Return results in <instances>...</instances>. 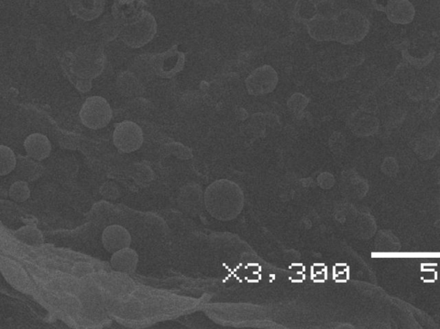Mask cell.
<instances>
[{"mask_svg":"<svg viewBox=\"0 0 440 329\" xmlns=\"http://www.w3.org/2000/svg\"><path fill=\"white\" fill-rule=\"evenodd\" d=\"M105 65L104 47L95 43L78 47L74 52H66L61 61L67 77L82 93L91 91L92 80L103 72Z\"/></svg>","mask_w":440,"mask_h":329,"instance_id":"cell-1","label":"cell"},{"mask_svg":"<svg viewBox=\"0 0 440 329\" xmlns=\"http://www.w3.org/2000/svg\"><path fill=\"white\" fill-rule=\"evenodd\" d=\"M335 41L354 45L362 41L371 29V22L360 10L346 8L334 17Z\"/></svg>","mask_w":440,"mask_h":329,"instance_id":"cell-2","label":"cell"},{"mask_svg":"<svg viewBox=\"0 0 440 329\" xmlns=\"http://www.w3.org/2000/svg\"><path fill=\"white\" fill-rule=\"evenodd\" d=\"M158 32V24L154 15L145 10L139 20L122 26L121 39L129 47L140 48L150 43Z\"/></svg>","mask_w":440,"mask_h":329,"instance_id":"cell-3","label":"cell"},{"mask_svg":"<svg viewBox=\"0 0 440 329\" xmlns=\"http://www.w3.org/2000/svg\"><path fill=\"white\" fill-rule=\"evenodd\" d=\"M82 123L91 130L106 127L114 117L109 102L102 96L89 97L82 106L80 113Z\"/></svg>","mask_w":440,"mask_h":329,"instance_id":"cell-4","label":"cell"},{"mask_svg":"<svg viewBox=\"0 0 440 329\" xmlns=\"http://www.w3.org/2000/svg\"><path fill=\"white\" fill-rule=\"evenodd\" d=\"M144 130L140 125L132 121H123L115 127L113 141L119 151L129 154L142 147Z\"/></svg>","mask_w":440,"mask_h":329,"instance_id":"cell-5","label":"cell"},{"mask_svg":"<svg viewBox=\"0 0 440 329\" xmlns=\"http://www.w3.org/2000/svg\"><path fill=\"white\" fill-rule=\"evenodd\" d=\"M185 63L184 52L179 50L177 45H175L166 52L154 54L156 76L170 79L184 70Z\"/></svg>","mask_w":440,"mask_h":329,"instance_id":"cell-6","label":"cell"},{"mask_svg":"<svg viewBox=\"0 0 440 329\" xmlns=\"http://www.w3.org/2000/svg\"><path fill=\"white\" fill-rule=\"evenodd\" d=\"M279 84L277 72L271 66H263L256 69L246 78L245 86L249 95L262 96L274 91Z\"/></svg>","mask_w":440,"mask_h":329,"instance_id":"cell-7","label":"cell"},{"mask_svg":"<svg viewBox=\"0 0 440 329\" xmlns=\"http://www.w3.org/2000/svg\"><path fill=\"white\" fill-rule=\"evenodd\" d=\"M350 66L346 54L327 55L318 61V72L324 82H337L349 76Z\"/></svg>","mask_w":440,"mask_h":329,"instance_id":"cell-8","label":"cell"},{"mask_svg":"<svg viewBox=\"0 0 440 329\" xmlns=\"http://www.w3.org/2000/svg\"><path fill=\"white\" fill-rule=\"evenodd\" d=\"M406 93L415 102L437 100L440 97V81L431 76L413 78L406 88Z\"/></svg>","mask_w":440,"mask_h":329,"instance_id":"cell-9","label":"cell"},{"mask_svg":"<svg viewBox=\"0 0 440 329\" xmlns=\"http://www.w3.org/2000/svg\"><path fill=\"white\" fill-rule=\"evenodd\" d=\"M145 0H114L111 15L122 26L132 24L145 13Z\"/></svg>","mask_w":440,"mask_h":329,"instance_id":"cell-10","label":"cell"},{"mask_svg":"<svg viewBox=\"0 0 440 329\" xmlns=\"http://www.w3.org/2000/svg\"><path fill=\"white\" fill-rule=\"evenodd\" d=\"M102 243L108 252L114 254L131 245L132 236L124 227L112 225L104 229Z\"/></svg>","mask_w":440,"mask_h":329,"instance_id":"cell-11","label":"cell"},{"mask_svg":"<svg viewBox=\"0 0 440 329\" xmlns=\"http://www.w3.org/2000/svg\"><path fill=\"white\" fill-rule=\"evenodd\" d=\"M106 0H70V10L85 22L93 21L103 14Z\"/></svg>","mask_w":440,"mask_h":329,"instance_id":"cell-12","label":"cell"},{"mask_svg":"<svg viewBox=\"0 0 440 329\" xmlns=\"http://www.w3.org/2000/svg\"><path fill=\"white\" fill-rule=\"evenodd\" d=\"M115 87L119 93L130 99L142 96L145 91L144 82L129 70L118 75Z\"/></svg>","mask_w":440,"mask_h":329,"instance_id":"cell-13","label":"cell"},{"mask_svg":"<svg viewBox=\"0 0 440 329\" xmlns=\"http://www.w3.org/2000/svg\"><path fill=\"white\" fill-rule=\"evenodd\" d=\"M349 125L354 133L360 136H369L378 132L379 119L374 114L359 109L350 115Z\"/></svg>","mask_w":440,"mask_h":329,"instance_id":"cell-14","label":"cell"},{"mask_svg":"<svg viewBox=\"0 0 440 329\" xmlns=\"http://www.w3.org/2000/svg\"><path fill=\"white\" fill-rule=\"evenodd\" d=\"M26 154L31 158L42 162L50 156L52 144L47 136L41 133L29 135L24 144Z\"/></svg>","mask_w":440,"mask_h":329,"instance_id":"cell-15","label":"cell"},{"mask_svg":"<svg viewBox=\"0 0 440 329\" xmlns=\"http://www.w3.org/2000/svg\"><path fill=\"white\" fill-rule=\"evenodd\" d=\"M110 264L115 271L123 275H132L139 264V255L135 250L128 247L115 252L111 257Z\"/></svg>","mask_w":440,"mask_h":329,"instance_id":"cell-16","label":"cell"},{"mask_svg":"<svg viewBox=\"0 0 440 329\" xmlns=\"http://www.w3.org/2000/svg\"><path fill=\"white\" fill-rule=\"evenodd\" d=\"M307 31L312 39L318 41H335L334 18L316 16L307 22Z\"/></svg>","mask_w":440,"mask_h":329,"instance_id":"cell-17","label":"cell"},{"mask_svg":"<svg viewBox=\"0 0 440 329\" xmlns=\"http://www.w3.org/2000/svg\"><path fill=\"white\" fill-rule=\"evenodd\" d=\"M122 29V25L115 18L109 15L105 16L96 26L94 36L96 38L95 43L105 46L108 43L115 40L118 36H120Z\"/></svg>","mask_w":440,"mask_h":329,"instance_id":"cell-18","label":"cell"},{"mask_svg":"<svg viewBox=\"0 0 440 329\" xmlns=\"http://www.w3.org/2000/svg\"><path fill=\"white\" fill-rule=\"evenodd\" d=\"M416 8L409 0H397L386 10L388 20L393 24L406 25L411 24L416 17Z\"/></svg>","mask_w":440,"mask_h":329,"instance_id":"cell-19","label":"cell"},{"mask_svg":"<svg viewBox=\"0 0 440 329\" xmlns=\"http://www.w3.org/2000/svg\"><path fill=\"white\" fill-rule=\"evenodd\" d=\"M17 175L21 181L34 182L39 179L44 174V167L31 157L20 156L17 158L16 169Z\"/></svg>","mask_w":440,"mask_h":329,"instance_id":"cell-20","label":"cell"},{"mask_svg":"<svg viewBox=\"0 0 440 329\" xmlns=\"http://www.w3.org/2000/svg\"><path fill=\"white\" fill-rule=\"evenodd\" d=\"M129 70L145 82H150L156 76L154 54H145L137 56L130 66Z\"/></svg>","mask_w":440,"mask_h":329,"instance_id":"cell-21","label":"cell"},{"mask_svg":"<svg viewBox=\"0 0 440 329\" xmlns=\"http://www.w3.org/2000/svg\"><path fill=\"white\" fill-rule=\"evenodd\" d=\"M1 271L7 282L17 287V289H24L27 286L29 282L27 274L20 265L9 258H2Z\"/></svg>","mask_w":440,"mask_h":329,"instance_id":"cell-22","label":"cell"},{"mask_svg":"<svg viewBox=\"0 0 440 329\" xmlns=\"http://www.w3.org/2000/svg\"><path fill=\"white\" fill-rule=\"evenodd\" d=\"M154 104L142 96L132 98L123 107V115L126 118H140L147 117L154 111Z\"/></svg>","mask_w":440,"mask_h":329,"instance_id":"cell-23","label":"cell"},{"mask_svg":"<svg viewBox=\"0 0 440 329\" xmlns=\"http://www.w3.org/2000/svg\"><path fill=\"white\" fill-rule=\"evenodd\" d=\"M129 177L136 183L138 185L147 186L154 181L155 174L149 164L145 163H135L129 167Z\"/></svg>","mask_w":440,"mask_h":329,"instance_id":"cell-24","label":"cell"},{"mask_svg":"<svg viewBox=\"0 0 440 329\" xmlns=\"http://www.w3.org/2000/svg\"><path fill=\"white\" fill-rule=\"evenodd\" d=\"M14 237L18 241L32 247H40L43 245L44 238L42 231L35 226H24L14 233Z\"/></svg>","mask_w":440,"mask_h":329,"instance_id":"cell-25","label":"cell"},{"mask_svg":"<svg viewBox=\"0 0 440 329\" xmlns=\"http://www.w3.org/2000/svg\"><path fill=\"white\" fill-rule=\"evenodd\" d=\"M349 0H321L316 3L318 15L324 17L334 18L342 10L349 8Z\"/></svg>","mask_w":440,"mask_h":329,"instance_id":"cell-26","label":"cell"},{"mask_svg":"<svg viewBox=\"0 0 440 329\" xmlns=\"http://www.w3.org/2000/svg\"><path fill=\"white\" fill-rule=\"evenodd\" d=\"M17 157L14 151L6 145L0 146V175L6 176L16 169Z\"/></svg>","mask_w":440,"mask_h":329,"instance_id":"cell-27","label":"cell"},{"mask_svg":"<svg viewBox=\"0 0 440 329\" xmlns=\"http://www.w3.org/2000/svg\"><path fill=\"white\" fill-rule=\"evenodd\" d=\"M294 14H295L298 20L305 22L307 24L312 18L318 16L316 3L313 0H298Z\"/></svg>","mask_w":440,"mask_h":329,"instance_id":"cell-28","label":"cell"},{"mask_svg":"<svg viewBox=\"0 0 440 329\" xmlns=\"http://www.w3.org/2000/svg\"><path fill=\"white\" fill-rule=\"evenodd\" d=\"M31 195V192L28 182L18 181L10 187L9 197L11 200L16 201V203H24L29 199Z\"/></svg>","mask_w":440,"mask_h":329,"instance_id":"cell-29","label":"cell"},{"mask_svg":"<svg viewBox=\"0 0 440 329\" xmlns=\"http://www.w3.org/2000/svg\"><path fill=\"white\" fill-rule=\"evenodd\" d=\"M420 141V153L421 154H430V153L436 152V148H438L439 143V137L438 132L436 130H432L430 132L423 134V136L421 137Z\"/></svg>","mask_w":440,"mask_h":329,"instance_id":"cell-30","label":"cell"},{"mask_svg":"<svg viewBox=\"0 0 440 329\" xmlns=\"http://www.w3.org/2000/svg\"><path fill=\"white\" fill-rule=\"evenodd\" d=\"M101 196L109 201H117L122 196V190L117 183L107 181L101 185L99 189Z\"/></svg>","mask_w":440,"mask_h":329,"instance_id":"cell-31","label":"cell"},{"mask_svg":"<svg viewBox=\"0 0 440 329\" xmlns=\"http://www.w3.org/2000/svg\"><path fill=\"white\" fill-rule=\"evenodd\" d=\"M402 57L410 65L415 66L417 69H421L427 66L428 63H430L432 59H434V52H431L430 54L424 56L423 58H418L410 54L407 48H405V49H402Z\"/></svg>","mask_w":440,"mask_h":329,"instance_id":"cell-32","label":"cell"},{"mask_svg":"<svg viewBox=\"0 0 440 329\" xmlns=\"http://www.w3.org/2000/svg\"><path fill=\"white\" fill-rule=\"evenodd\" d=\"M308 103L309 99L307 96L302 95L300 93H295L291 96L288 102H287V106H288L289 109L293 113L300 114L307 108Z\"/></svg>","mask_w":440,"mask_h":329,"instance_id":"cell-33","label":"cell"},{"mask_svg":"<svg viewBox=\"0 0 440 329\" xmlns=\"http://www.w3.org/2000/svg\"><path fill=\"white\" fill-rule=\"evenodd\" d=\"M359 108L365 113L374 114L378 111L379 104L374 93H367L361 97Z\"/></svg>","mask_w":440,"mask_h":329,"instance_id":"cell-34","label":"cell"},{"mask_svg":"<svg viewBox=\"0 0 440 329\" xmlns=\"http://www.w3.org/2000/svg\"><path fill=\"white\" fill-rule=\"evenodd\" d=\"M94 272V269L91 264L87 263H78L73 268V275L76 278H83L85 276L91 275Z\"/></svg>","mask_w":440,"mask_h":329,"instance_id":"cell-35","label":"cell"},{"mask_svg":"<svg viewBox=\"0 0 440 329\" xmlns=\"http://www.w3.org/2000/svg\"><path fill=\"white\" fill-rule=\"evenodd\" d=\"M78 309H80V301H78L76 298H68L63 302V309L68 313L77 312Z\"/></svg>","mask_w":440,"mask_h":329,"instance_id":"cell-36","label":"cell"},{"mask_svg":"<svg viewBox=\"0 0 440 329\" xmlns=\"http://www.w3.org/2000/svg\"><path fill=\"white\" fill-rule=\"evenodd\" d=\"M396 1L397 0H372V6H374V8L385 13L388 8Z\"/></svg>","mask_w":440,"mask_h":329,"instance_id":"cell-37","label":"cell"}]
</instances>
